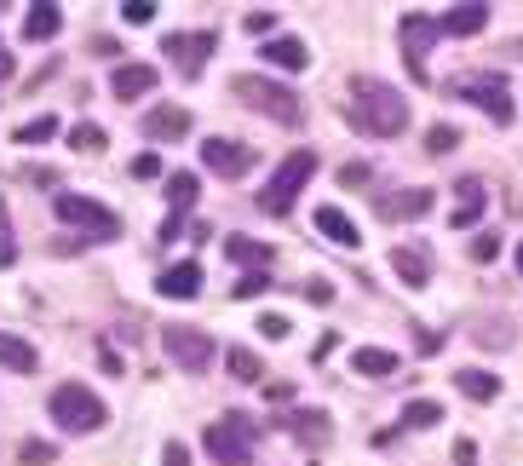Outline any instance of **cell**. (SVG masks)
I'll use <instances>...</instances> for the list:
<instances>
[{
    "instance_id": "obj_19",
    "label": "cell",
    "mask_w": 523,
    "mask_h": 466,
    "mask_svg": "<svg viewBox=\"0 0 523 466\" xmlns=\"http://www.w3.org/2000/svg\"><path fill=\"white\" fill-rule=\"evenodd\" d=\"M144 133H150V139H184V133H190V110H184V104H156V110L144 116Z\"/></svg>"
},
{
    "instance_id": "obj_31",
    "label": "cell",
    "mask_w": 523,
    "mask_h": 466,
    "mask_svg": "<svg viewBox=\"0 0 523 466\" xmlns=\"http://www.w3.org/2000/svg\"><path fill=\"white\" fill-rule=\"evenodd\" d=\"M265 288H271V277H265V271H242V277H236V288H230V294H236V300H259V294H265Z\"/></svg>"
},
{
    "instance_id": "obj_25",
    "label": "cell",
    "mask_w": 523,
    "mask_h": 466,
    "mask_svg": "<svg viewBox=\"0 0 523 466\" xmlns=\"http://www.w3.org/2000/svg\"><path fill=\"white\" fill-rule=\"evenodd\" d=\"M0 363H6L12 374H35V363H41V357H35V346H29V340H18V334H0Z\"/></svg>"
},
{
    "instance_id": "obj_41",
    "label": "cell",
    "mask_w": 523,
    "mask_h": 466,
    "mask_svg": "<svg viewBox=\"0 0 523 466\" xmlns=\"http://www.w3.org/2000/svg\"><path fill=\"white\" fill-rule=\"evenodd\" d=\"M248 29H253V35H271V29H276V12H248Z\"/></svg>"
},
{
    "instance_id": "obj_18",
    "label": "cell",
    "mask_w": 523,
    "mask_h": 466,
    "mask_svg": "<svg viewBox=\"0 0 523 466\" xmlns=\"http://www.w3.org/2000/svg\"><path fill=\"white\" fill-rule=\"evenodd\" d=\"M391 271L409 282V288H426V282H432V254L403 242V248H391Z\"/></svg>"
},
{
    "instance_id": "obj_22",
    "label": "cell",
    "mask_w": 523,
    "mask_h": 466,
    "mask_svg": "<svg viewBox=\"0 0 523 466\" xmlns=\"http://www.w3.org/2000/svg\"><path fill=\"white\" fill-rule=\"evenodd\" d=\"M455 196H460V208L449 213V225H455V231L478 225V219H483V185H478V179H460V185H455Z\"/></svg>"
},
{
    "instance_id": "obj_33",
    "label": "cell",
    "mask_w": 523,
    "mask_h": 466,
    "mask_svg": "<svg viewBox=\"0 0 523 466\" xmlns=\"http://www.w3.org/2000/svg\"><path fill=\"white\" fill-rule=\"evenodd\" d=\"M449 150H460V133L455 127H432L426 133V156H449Z\"/></svg>"
},
{
    "instance_id": "obj_3",
    "label": "cell",
    "mask_w": 523,
    "mask_h": 466,
    "mask_svg": "<svg viewBox=\"0 0 523 466\" xmlns=\"http://www.w3.org/2000/svg\"><path fill=\"white\" fill-rule=\"evenodd\" d=\"M52 420L64 426V432H98L110 409L98 403V392H87L81 380H64V386H52Z\"/></svg>"
},
{
    "instance_id": "obj_24",
    "label": "cell",
    "mask_w": 523,
    "mask_h": 466,
    "mask_svg": "<svg viewBox=\"0 0 523 466\" xmlns=\"http://www.w3.org/2000/svg\"><path fill=\"white\" fill-rule=\"evenodd\" d=\"M455 386L472 397V403H495V397H501V380H495L489 369H460V374H455Z\"/></svg>"
},
{
    "instance_id": "obj_37",
    "label": "cell",
    "mask_w": 523,
    "mask_h": 466,
    "mask_svg": "<svg viewBox=\"0 0 523 466\" xmlns=\"http://www.w3.org/2000/svg\"><path fill=\"white\" fill-rule=\"evenodd\" d=\"M259 334H265V340H288L294 328H288V317H276V311H265V317H259Z\"/></svg>"
},
{
    "instance_id": "obj_48",
    "label": "cell",
    "mask_w": 523,
    "mask_h": 466,
    "mask_svg": "<svg viewBox=\"0 0 523 466\" xmlns=\"http://www.w3.org/2000/svg\"><path fill=\"white\" fill-rule=\"evenodd\" d=\"M518 271H523V242H518Z\"/></svg>"
},
{
    "instance_id": "obj_10",
    "label": "cell",
    "mask_w": 523,
    "mask_h": 466,
    "mask_svg": "<svg viewBox=\"0 0 523 466\" xmlns=\"http://www.w3.org/2000/svg\"><path fill=\"white\" fill-rule=\"evenodd\" d=\"M443 35V29L432 24V18H420V12H409L403 24H397V41H403V64H409V75L426 87V58H432V41Z\"/></svg>"
},
{
    "instance_id": "obj_16",
    "label": "cell",
    "mask_w": 523,
    "mask_h": 466,
    "mask_svg": "<svg viewBox=\"0 0 523 466\" xmlns=\"http://www.w3.org/2000/svg\"><path fill=\"white\" fill-rule=\"evenodd\" d=\"M259 58H265L271 70H288V75H299L305 64H311V52H305V41H299V35H276V41H265V47H259Z\"/></svg>"
},
{
    "instance_id": "obj_43",
    "label": "cell",
    "mask_w": 523,
    "mask_h": 466,
    "mask_svg": "<svg viewBox=\"0 0 523 466\" xmlns=\"http://www.w3.org/2000/svg\"><path fill=\"white\" fill-rule=\"evenodd\" d=\"M179 236H184V213H173V219L161 225V242H179Z\"/></svg>"
},
{
    "instance_id": "obj_13",
    "label": "cell",
    "mask_w": 523,
    "mask_h": 466,
    "mask_svg": "<svg viewBox=\"0 0 523 466\" xmlns=\"http://www.w3.org/2000/svg\"><path fill=\"white\" fill-rule=\"evenodd\" d=\"M156 294H167V300H196V294H202V265H196V259L167 265L156 277Z\"/></svg>"
},
{
    "instance_id": "obj_32",
    "label": "cell",
    "mask_w": 523,
    "mask_h": 466,
    "mask_svg": "<svg viewBox=\"0 0 523 466\" xmlns=\"http://www.w3.org/2000/svg\"><path fill=\"white\" fill-rule=\"evenodd\" d=\"M69 144H75V150H104V127H98V121H81V127H75V133H69Z\"/></svg>"
},
{
    "instance_id": "obj_8",
    "label": "cell",
    "mask_w": 523,
    "mask_h": 466,
    "mask_svg": "<svg viewBox=\"0 0 523 466\" xmlns=\"http://www.w3.org/2000/svg\"><path fill=\"white\" fill-rule=\"evenodd\" d=\"M161 346H167V357L190 374H202L207 363H213V334H202V328H190V323H167L161 328Z\"/></svg>"
},
{
    "instance_id": "obj_35",
    "label": "cell",
    "mask_w": 523,
    "mask_h": 466,
    "mask_svg": "<svg viewBox=\"0 0 523 466\" xmlns=\"http://www.w3.org/2000/svg\"><path fill=\"white\" fill-rule=\"evenodd\" d=\"M495 254H501V236H495V231H478V236H472V259H478V265H489Z\"/></svg>"
},
{
    "instance_id": "obj_44",
    "label": "cell",
    "mask_w": 523,
    "mask_h": 466,
    "mask_svg": "<svg viewBox=\"0 0 523 466\" xmlns=\"http://www.w3.org/2000/svg\"><path fill=\"white\" fill-rule=\"evenodd\" d=\"M161 461H167V466H190V449H184V443H167V455H161Z\"/></svg>"
},
{
    "instance_id": "obj_14",
    "label": "cell",
    "mask_w": 523,
    "mask_h": 466,
    "mask_svg": "<svg viewBox=\"0 0 523 466\" xmlns=\"http://www.w3.org/2000/svg\"><path fill=\"white\" fill-rule=\"evenodd\" d=\"M156 64H121V70L110 75V93L121 98V104H133V98H144V93H156Z\"/></svg>"
},
{
    "instance_id": "obj_34",
    "label": "cell",
    "mask_w": 523,
    "mask_h": 466,
    "mask_svg": "<svg viewBox=\"0 0 523 466\" xmlns=\"http://www.w3.org/2000/svg\"><path fill=\"white\" fill-rule=\"evenodd\" d=\"M18 259V242H12V219H6V202H0V271Z\"/></svg>"
},
{
    "instance_id": "obj_36",
    "label": "cell",
    "mask_w": 523,
    "mask_h": 466,
    "mask_svg": "<svg viewBox=\"0 0 523 466\" xmlns=\"http://www.w3.org/2000/svg\"><path fill=\"white\" fill-rule=\"evenodd\" d=\"M121 18H127L133 29H144L150 18H156V6H150V0H127V6H121Z\"/></svg>"
},
{
    "instance_id": "obj_47",
    "label": "cell",
    "mask_w": 523,
    "mask_h": 466,
    "mask_svg": "<svg viewBox=\"0 0 523 466\" xmlns=\"http://www.w3.org/2000/svg\"><path fill=\"white\" fill-rule=\"evenodd\" d=\"M6 75H12V58H6V52H0V81H6Z\"/></svg>"
},
{
    "instance_id": "obj_4",
    "label": "cell",
    "mask_w": 523,
    "mask_h": 466,
    "mask_svg": "<svg viewBox=\"0 0 523 466\" xmlns=\"http://www.w3.org/2000/svg\"><path fill=\"white\" fill-rule=\"evenodd\" d=\"M311 173H317V156H311V150H294V156H288V162H282V167L271 173V185H265V196H259V208L276 213V219H288Z\"/></svg>"
},
{
    "instance_id": "obj_15",
    "label": "cell",
    "mask_w": 523,
    "mask_h": 466,
    "mask_svg": "<svg viewBox=\"0 0 523 466\" xmlns=\"http://www.w3.org/2000/svg\"><path fill=\"white\" fill-rule=\"evenodd\" d=\"M374 213L380 219H426L432 213V190H391V196L374 202Z\"/></svg>"
},
{
    "instance_id": "obj_30",
    "label": "cell",
    "mask_w": 523,
    "mask_h": 466,
    "mask_svg": "<svg viewBox=\"0 0 523 466\" xmlns=\"http://www.w3.org/2000/svg\"><path fill=\"white\" fill-rule=\"evenodd\" d=\"M46 139H58V116H35L18 127V144H46Z\"/></svg>"
},
{
    "instance_id": "obj_28",
    "label": "cell",
    "mask_w": 523,
    "mask_h": 466,
    "mask_svg": "<svg viewBox=\"0 0 523 466\" xmlns=\"http://www.w3.org/2000/svg\"><path fill=\"white\" fill-rule=\"evenodd\" d=\"M225 369H230V380H265V363H259V351H248V346H230Z\"/></svg>"
},
{
    "instance_id": "obj_29",
    "label": "cell",
    "mask_w": 523,
    "mask_h": 466,
    "mask_svg": "<svg viewBox=\"0 0 523 466\" xmlns=\"http://www.w3.org/2000/svg\"><path fill=\"white\" fill-rule=\"evenodd\" d=\"M437 420H443V403H432V397H414L409 409H403V426H409V432H426Z\"/></svg>"
},
{
    "instance_id": "obj_40",
    "label": "cell",
    "mask_w": 523,
    "mask_h": 466,
    "mask_svg": "<svg viewBox=\"0 0 523 466\" xmlns=\"http://www.w3.org/2000/svg\"><path fill=\"white\" fill-rule=\"evenodd\" d=\"M455 466H478V443H472V438L455 443Z\"/></svg>"
},
{
    "instance_id": "obj_5",
    "label": "cell",
    "mask_w": 523,
    "mask_h": 466,
    "mask_svg": "<svg viewBox=\"0 0 523 466\" xmlns=\"http://www.w3.org/2000/svg\"><path fill=\"white\" fill-rule=\"evenodd\" d=\"M253 443H259V420L230 415L207 426V455L219 466H253Z\"/></svg>"
},
{
    "instance_id": "obj_7",
    "label": "cell",
    "mask_w": 523,
    "mask_h": 466,
    "mask_svg": "<svg viewBox=\"0 0 523 466\" xmlns=\"http://www.w3.org/2000/svg\"><path fill=\"white\" fill-rule=\"evenodd\" d=\"M52 213H58L64 225H81L87 236H104V242H115V236H121V219H115L104 202H92V196H58V202H52Z\"/></svg>"
},
{
    "instance_id": "obj_39",
    "label": "cell",
    "mask_w": 523,
    "mask_h": 466,
    "mask_svg": "<svg viewBox=\"0 0 523 466\" xmlns=\"http://www.w3.org/2000/svg\"><path fill=\"white\" fill-rule=\"evenodd\" d=\"M133 179H161V156H138V162H133Z\"/></svg>"
},
{
    "instance_id": "obj_9",
    "label": "cell",
    "mask_w": 523,
    "mask_h": 466,
    "mask_svg": "<svg viewBox=\"0 0 523 466\" xmlns=\"http://www.w3.org/2000/svg\"><path fill=\"white\" fill-rule=\"evenodd\" d=\"M213 47H219V35H213V29H196V35H190V29H179V35H167V41H161V52L173 58V70L190 75V81L207 70Z\"/></svg>"
},
{
    "instance_id": "obj_20",
    "label": "cell",
    "mask_w": 523,
    "mask_h": 466,
    "mask_svg": "<svg viewBox=\"0 0 523 466\" xmlns=\"http://www.w3.org/2000/svg\"><path fill=\"white\" fill-rule=\"evenodd\" d=\"M225 254L230 265H242V271H271V248L265 242H253V236H225Z\"/></svg>"
},
{
    "instance_id": "obj_38",
    "label": "cell",
    "mask_w": 523,
    "mask_h": 466,
    "mask_svg": "<svg viewBox=\"0 0 523 466\" xmlns=\"http://www.w3.org/2000/svg\"><path fill=\"white\" fill-rule=\"evenodd\" d=\"M299 294H305V300H311V305H328V300H334V288H328V282H322V277H311V282H305V288H299Z\"/></svg>"
},
{
    "instance_id": "obj_45",
    "label": "cell",
    "mask_w": 523,
    "mask_h": 466,
    "mask_svg": "<svg viewBox=\"0 0 523 466\" xmlns=\"http://www.w3.org/2000/svg\"><path fill=\"white\" fill-rule=\"evenodd\" d=\"M265 397H271V403H288V397H294V386H288V380H271V386H265Z\"/></svg>"
},
{
    "instance_id": "obj_46",
    "label": "cell",
    "mask_w": 523,
    "mask_h": 466,
    "mask_svg": "<svg viewBox=\"0 0 523 466\" xmlns=\"http://www.w3.org/2000/svg\"><path fill=\"white\" fill-rule=\"evenodd\" d=\"M443 351V334H420V357H437Z\"/></svg>"
},
{
    "instance_id": "obj_6",
    "label": "cell",
    "mask_w": 523,
    "mask_h": 466,
    "mask_svg": "<svg viewBox=\"0 0 523 466\" xmlns=\"http://www.w3.org/2000/svg\"><path fill=\"white\" fill-rule=\"evenodd\" d=\"M455 98L478 104V110L495 121V127H512V116H518V104H512V87H506L501 75H460V81H455Z\"/></svg>"
},
{
    "instance_id": "obj_27",
    "label": "cell",
    "mask_w": 523,
    "mask_h": 466,
    "mask_svg": "<svg viewBox=\"0 0 523 466\" xmlns=\"http://www.w3.org/2000/svg\"><path fill=\"white\" fill-rule=\"evenodd\" d=\"M351 369L363 374V380H374V374H397V357H391L386 346H363L351 357Z\"/></svg>"
},
{
    "instance_id": "obj_17",
    "label": "cell",
    "mask_w": 523,
    "mask_h": 466,
    "mask_svg": "<svg viewBox=\"0 0 523 466\" xmlns=\"http://www.w3.org/2000/svg\"><path fill=\"white\" fill-rule=\"evenodd\" d=\"M437 29H443V35H460V41H466V35H483V29H489V6H483V0H472V6H449V12L437 18Z\"/></svg>"
},
{
    "instance_id": "obj_26",
    "label": "cell",
    "mask_w": 523,
    "mask_h": 466,
    "mask_svg": "<svg viewBox=\"0 0 523 466\" xmlns=\"http://www.w3.org/2000/svg\"><path fill=\"white\" fill-rule=\"evenodd\" d=\"M196 196H202V179H196V173H167V202H173V213H190Z\"/></svg>"
},
{
    "instance_id": "obj_1",
    "label": "cell",
    "mask_w": 523,
    "mask_h": 466,
    "mask_svg": "<svg viewBox=\"0 0 523 466\" xmlns=\"http://www.w3.org/2000/svg\"><path fill=\"white\" fill-rule=\"evenodd\" d=\"M345 116H351V127L363 139H397L409 127V98L397 93V87H386V81H357Z\"/></svg>"
},
{
    "instance_id": "obj_2",
    "label": "cell",
    "mask_w": 523,
    "mask_h": 466,
    "mask_svg": "<svg viewBox=\"0 0 523 466\" xmlns=\"http://www.w3.org/2000/svg\"><path fill=\"white\" fill-rule=\"evenodd\" d=\"M230 98L259 110V116L282 121V127H299V121H305V98H299L294 87L271 81V75H236V81H230Z\"/></svg>"
},
{
    "instance_id": "obj_42",
    "label": "cell",
    "mask_w": 523,
    "mask_h": 466,
    "mask_svg": "<svg viewBox=\"0 0 523 466\" xmlns=\"http://www.w3.org/2000/svg\"><path fill=\"white\" fill-rule=\"evenodd\" d=\"M23 461H29V466H46V461H52V449H46V443H23Z\"/></svg>"
},
{
    "instance_id": "obj_23",
    "label": "cell",
    "mask_w": 523,
    "mask_h": 466,
    "mask_svg": "<svg viewBox=\"0 0 523 466\" xmlns=\"http://www.w3.org/2000/svg\"><path fill=\"white\" fill-rule=\"evenodd\" d=\"M317 231L328 236V242H340V248H357V225H351V213L328 208V202L317 208Z\"/></svg>"
},
{
    "instance_id": "obj_11",
    "label": "cell",
    "mask_w": 523,
    "mask_h": 466,
    "mask_svg": "<svg viewBox=\"0 0 523 466\" xmlns=\"http://www.w3.org/2000/svg\"><path fill=\"white\" fill-rule=\"evenodd\" d=\"M202 167L207 173H219V179H242V173H253V150L236 139H207L202 144Z\"/></svg>"
},
{
    "instance_id": "obj_21",
    "label": "cell",
    "mask_w": 523,
    "mask_h": 466,
    "mask_svg": "<svg viewBox=\"0 0 523 466\" xmlns=\"http://www.w3.org/2000/svg\"><path fill=\"white\" fill-rule=\"evenodd\" d=\"M58 29H64V12H58L52 0H35L29 18H23V41H52Z\"/></svg>"
},
{
    "instance_id": "obj_12",
    "label": "cell",
    "mask_w": 523,
    "mask_h": 466,
    "mask_svg": "<svg viewBox=\"0 0 523 466\" xmlns=\"http://www.w3.org/2000/svg\"><path fill=\"white\" fill-rule=\"evenodd\" d=\"M282 432H288L299 449H322V443L334 438V420H328V409H288V415H282Z\"/></svg>"
}]
</instances>
